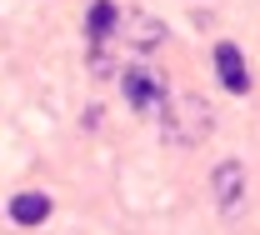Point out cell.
I'll list each match as a JSON object with an SVG mask.
<instances>
[{
  "mask_svg": "<svg viewBox=\"0 0 260 235\" xmlns=\"http://www.w3.org/2000/svg\"><path fill=\"white\" fill-rule=\"evenodd\" d=\"M160 130L170 145H200L210 135V105L200 95H180V100H165L160 110Z\"/></svg>",
  "mask_w": 260,
  "mask_h": 235,
  "instance_id": "6da1fadb",
  "label": "cell"
},
{
  "mask_svg": "<svg viewBox=\"0 0 260 235\" xmlns=\"http://www.w3.org/2000/svg\"><path fill=\"white\" fill-rule=\"evenodd\" d=\"M120 85H125V105H135L140 115L145 110H165V80L150 65H130Z\"/></svg>",
  "mask_w": 260,
  "mask_h": 235,
  "instance_id": "7a4b0ae2",
  "label": "cell"
},
{
  "mask_svg": "<svg viewBox=\"0 0 260 235\" xmlns=\"http://www.w3.org/2000/svg\"><path fill=\"white\" fill-rule=\"evenodd\" d=\"M210 190H215V205H220L225 215H235L240 200H245V165H240V160H220L215 175H210Z\"/></svg>",
  "mask_w": 260,
  "mask_h": 235,
  "instance_id": "3957f363",
  "label": "cell"
},
{
  "mask_svg": "<svg viewBox=\"0 0 260 235\" xmlns=\"http://www.w3.org/2000/svg\"><path fill=\"white\" fill-rule=\"evenodd\" d=\"M215 75H220V85H225L230 95H245L250 90V70H245V55L235 50V45H215Z\"/></svg>",
  "mask_w": 260,
  "mask_h": 235,
  "instance_id": "277c9868",
  "label": "cell"
},
{
  "mask_svg": "<svg viewBox=\"0 0 260 235\" xmlns=\"http://www.w3.org/2000/svg\"><path fill=\"white\" fill-rule=\"evenodd\" d=\"M10 220H15V225H45V220H50V195L20 190V195L10 200Z\"/></svg>",
  "mask_w": 260,
  "mask_h": 235,
  "instance_id": "5b68a950",
  "label": "cell"
},
{
  "mask_svg": "<svg viewBox=\"0 0 260 235\" xmlns=\"http://www.w3.org/2000/svg\"><path fill=\"white\" fill-rule=\"evenodd\" d=\"M85 35L95 40V50L115 35V5H110V0H95V5H90V15H85Z\"/></svg>",
  "mask_w": 260,
  "mask_h": 235,
  "instance_id": "8992f818",
  "label": "cell"
}]
</instances>
